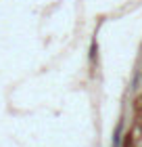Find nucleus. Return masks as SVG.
Here are the masks:
<instances>
[{"instance_id":"nucleus-1","label":"nucleus","mask_w":142,"mask_h":147,"mask_svg":"<svg viewBox=\"0 0 142 147\" xmlns=\"http://www.w3.org/2000/svg\"><path fill=\"white\" fill-rule=\"evenodd\" d=\"M113 147H121V124L117 126V130H115V137H113Z\"/></svg>"},{"instance_id":"nucleus-2","label":"nucleus","mask_w":142,"mask_h":147,"mask_svg":"<svg viewBox=\"0 0 142 147\" xmlns=\"http://www.w3.org/2000/svg\"><path fill=\"white\" fill-rule=\"evenodd\" d=\"M96 51H98L96 42H92V49H90V59H94V55H96Z\"/></svg>"}]
</instances>
